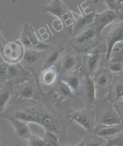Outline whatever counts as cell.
<instances>
[{"label":"cell","mask_w":123,"mask_h":146,"mask_svg":"<svg viewBox=\"0 0 123 146\" xmlns=\"http://www.w3.org/2000/svg\"><path fill=\"white\" fill-rule=\"evenodd\" d=\"M43 90L36 80H28L15 86V96L27 100L41 101Z\"/></svg>","instance_id":"8fae6325"},{"label":"cell","mask_w":123,"mask_h":146,"mask_svg":"<svg viewBox=\"0 0 123 146\" xmlns=\"http://www.w3.org/2000/svg\"><path fill=\"white\" fill-rule=\"evenodd\" d=\"M60 74L56 65H54L44 69L39 77V81L46 86H51L58 81Z\"/></svg>","instance_id":"603a6c76"},{"label":"cell","mask_w":123,"mask_h":146,"mask_svg":"<svg viewBox=\"0 0 123 146\" xmlns=\"http://www.w3.org/2000/svg\"><path fill=\"white\" fill-rule=\"evenodd\" d=\"M15 86L10 81L0 86V114L5 111L10 100L15 96Z\"/></svg>","instance_id":"7402d4cb"},{"label":"cell","mask_w":123,"mask_h":146,"mask_svg":"<svg viewBox=\"0 0 123 146\" xmlns=\"http://www.w3.org/2000/svg\"><path fill=\"white\" fill-rule=\"evenodd\" d=\"M106 97L113 105L123 100V75H114V81Z\"/></svg>","instance_id":"ac0fdd59"},{"label":"cell","mask_w":123,"mask_h":146,"mask_svg":"<svg viewBox=\"0 0 123 146\" xmlns=\"http://www.w3.org/2000/svg\"><path fill=\"white\" fill-rule=\"evenodd\" d=\"M123 132V125H100L95 128L93 135L102 138L105 141L112 139Z\"/></svg>","instance_id":"d6986e66"},{"label":"cell","mask_w":123,"mask_h":146,"mask_svg":"<svg viewBox=\"0 0 123 146\" xmlns=\"http://www.w3.org/2000/svg\"><path fill=\"white\" fill-rule=\"evenodd\" d=\"M27 146H49V145L43 138L32 134L28 140Z\"/></svg>","instance_id":"f546056e"},{"label":"cell","mask_w":123,"mask_h":146,"mask_svg":"<svg viewBox=\"0 0 123 146\" xmlns=\"http://www.w3.org/2000/svg\"><path fill=\"white\" fill-rule=\"evenodd\" d=\"M96 90L97 89L93 78L83 76L81 88L77 95L84 101L86 106L93 109L97 100L96 98Z\"/></svg>","instance_id":"4fadbf2b"},{"label":"cell","mask_w":123,"mask_h":146,"mask_svg":"<svg viewBox=\"0 0 123 146\" xmlns=\"http://www.w3.org/2000/svg\"><path fill=\"white\" fill-rule=\"evenodd\" d=\"M117 48H118L120 50V52L123 54V43L122 44H121L120 46H118Z\"/></svg>","instance_id":"d590c367"},{"label":"cell","mask_w":123,"mask_h":146,"mask_svg":"<svg viewBox=\"0 0 123 146\" xmlns=\"http://www.w3.org/2000/svg\"><path fill=\"white\" fill-rule=\"evenodd\" d=\"M9 64H10L5 62L1 58V62H0V86L4 85L8 81L7 75Z\"/></svg>","instance_id":"f1b7e54d"},{"label":"cell","mask_w":123,"mask_h":146,"mask_svg":"<svg viewBox=\"0 0 123 146\" xmlns=\"http://www.w3.org/2000/svg\"><path fill=\"white\" fill-rule=\"evenodd\" d=\"M70 119L85 129L88 134H93L96 127V113L94 109L85 108L70 114Z\"/></svg>","instance_id":"7c38bea8"},{"label":"cell","mask_w":123,"mask_h":146,"mask_svg":"<svg viewBox=\"0 0 123 146\" xmlns=\"http://www.w3.org/2000/svg\"><path fill=\"white\" fill-rule=\"evenodd\" d=\"M47 53L42 50L25 49L24 58L20 62L24 68L31 72L38 81L45 63Z\"/></svg>","instance_id":"8992f818"},{"label":"cell","mask_w":123,"mask_h":146,"mask_svg":"<svg viewBox=\"0 0 123 146\" xmlns=\"http://www.w3.org/2000/svg\"><path fill=\"white\" fill-rule=\"evenodd\" d=\"M106 52V43H100L96 48L83 55L81 72L83 76L93 77L96 72L104 66Z\"/></svg>","instance_id":"7a4b0ae2"},{"label":"cell","mask_w":123,"mask_h":146,"mask_svg":"<svg viewBox=\"0 0 123 146\" xmlns=\"http://www.w3.org/2000/svg\"><path fill=\"white\" fill-rule=\"evenodd\" d=\"M28 80H36L39 82L34 75L31 72L26 70L20 63L15 64H9L7 75L8 81L16 86Z\"/></svg>","instance_id":"9a60e30c"},{"label":"cell","mask_w":123,"mask_h":146,"mask_svg":"<svg viewBox=\"0 0 123 146\" xmlns=\"http://www.w3.org/2000/svg\"><path fill=\"white\" fill-rule=\"evenodd\" d=\"M83 78V75L80 70L68 76L61 78L60 79L63 80L66 84H67L72 90L77 95L81 88Z\"/></svg>","instance_id":"d4e9b609"},{"label":"cell","mask_w":123,"mask_h":146,"mask_svg":"<svg viewBox=\"0 0 123 146\" xmlns=\"http://www.w3.org/2000/svg\"><path fill=\"white\" fill-rule=\"evenodd\" d=\"M25 49L18 40L4 43L1 45V58L10 64L21 62L24 58Z\"/></svg>","instance_id":"9c48e42d"},{"label":"cell","mask_w":123,"mask_h":146,"mask_svg":"<svg viewBox=\"0 0 123 146\" xmlns=\"http://www.w3.org/2000/svg\"><path fill=\"white\" fill-rule=\"evenodd\" d=\"M18 40L23 44L25 49H34L48 52L54 45L45 44L39 40L33 28L28 24L24 25L20 37Z\"/></svg>","instance_id":"ba28073f"},{"label":"cell","mask_w":123,"mask_h":146,"mask_svg":"<svg viewBox=\"0 0 123 146\" xmlns=\"http://www.w3.org/2000/svg\"><path fill=\"white\" fill-rule=\"evenodd\" d=\"M82 54L73 48L65 50L57 63L60 78L81 70L83 55Z\"/></svg>","instance_id":"5b68a950"},{"label":"cell","mask_w":123,"mask_h":146,"mask_svg":"<svg viewBox=\"0 0 123 146\" xmlns=\"http://www.w3.org/2000/svg\"><path fill=\"white\" fill-rule=\"evenodd\" d=\"M80 14L73 12L75 18V22L72 27L71 37H75L82 33L94 24L96 12L93 9L89 10L83 9L82 7H79Z\"/></svg>","instance_id":"30bf717a"},{"label":"cell","mask_w":123,"mask_h":146,"mask_svg":"<svg viewBox=\"0 0 123 146\" xmlns=\"http://www.w3.org/2000/svg\"><path fill=\"white\" fill-rule=\"evenodd\" d=\"M71 105V101L63 99L53 87L47 92H42L41 101L14 96L0 115L3 119L14 117L28 123H37L45 131L57 135L64 146L67 139L68 129L73 123L70 114L73 111Z\"/></svg>","instance_id":"6da1fadb"},{"label":"cell","mask_w":123,"mask_h":146,"mask_svg":"<svg viewBox=\"0 0 123 146\" xmlns=\"http://www.w3.org/2000/svg\"><path fill=\"white\" fill-rule=\"evenodd\" d=\"M107 48L106 55V62L108 61L116 43L123 42V21L115 23L104 37ZM105 62V63H106Z\"/></svg>","instance_id":"2e32d148"},{"label":"cell","mask_w":123,"mask_h":146,"mask_svg":"<svg viewBox=\"0 0 123 146\" xmlns=\"http://www.w3.org/2000/svg\"><path fill=\"white\" fill-rule=\"evenodd\" d=\"M106 141L103 138L93 134H88L79 144L80 146H102Z\"/></svg>","instance_id":"4316f807"},{"label":"cell","mask_w":123,"mask_h":146,"mask_svg":"<svg viewBox=\"0 0 123 146\" xmlns=\"http://www.w3.org/2000/svg\"><path fill=\"white\" fill-rule=\"evenodd\" d=\"M54 88L60 96L63 99L72 102L73 100L75 99L77 96L67 84H66L63 80L60 79L55 84Z\"/></svg>","instance_id":"484cf974"},{"label":"cell","mask_w":123,"mask_h":146,"mask_svg":"<svg viewBox=\"0 0 123 146\" xmlns=\"http://www.w3.org/2000/svg\"><path fill=\"white\" fill-rule=\"evenodd\" d=\"M43 138L46 140L49 146H63L59 137L54 132L45 131Z\"/></svg>","instance_id":"83f0119b"},{"label":"cell","mask_w":123,"mask_h":146,"mask_svg":"<svg viewBox=\"0 0 123 146\" xmlns=\"http://www.w3.org/2000/svg\"><path fill=\"white\" fill-rule=\"evenodd\" d=\"M96 89L103 95L107 96L110 86L114 81V75L103 67L93 77Z\"/></svg>","instance_id":"e0dca14e"},{"label":"cell","mask_w":123,"mask_h":146,"mask_svg":"<svg viewBox=\"0 0 123 146\" xmlns=\"http://www.w3.org/2000/svg\"><path fill=\"white\" fill-rule=\"evenodd\" d=\"M98 1L105 3L107 5L108 10L120 12L121 9V4L123 3V0H102V1Z\"/></svg>","instance_id":"4dcf8cb0"},{"label":"cell","mask_w":123,"mask_h":146,"mask_svg":"<svg viewBox=\"0 0 123 146\" xmlns=\"http://www.w3.org/2000/svg\"><path fill=\"white\" fill-rule=\"evenodd\" d=\"M0 146H9L6 139L3 135H1L0 137Z\"/></svg>","instance_id":"836d02e7"},{"label":"cell","mask_w":123,"mask_h":146,"mask_svg":"<svg viewBox=\"0 0 123 146\" xmlns=\"http://www.w3.org/2000/svg\"><path fill=\"white\" fill-rule=\"evenodd\" d=\"M64 146H70V145H64ZM75 146H80V145H79V144H78L77 145H75Z\"/></svg>","instance_id":"74e56055"},{"label":"cell","mask_w":123,"mask_h":146,"mask_svg":"<svg viewBox=\"0 0 123 146\" xmlns=\"http://www.w3.org/2000/svg\"><path fill=\"white\" fill-rule=\"evenodd\" d=\"M123 21V13L110 10H107L101 13H96L94 25L99 33L102 35V32L106 27L115 22Z\"/></svg>","instance_id":"5bb4252c"},{"label":"cell","mask_w":123,"mask_h":146,"mask_svg":"<svg viewBox=\"0 0 123 146\" xmlns=\"http://www.w3.org/2000/svg\"><path fill=\"white\" fill-rule=\"evenodd\" d=\"M93 109L96 113V126L121 124V119L114 105L106 96L97 99Z\"/></svg>","instance_id":"277c9868"},{"label":"cell","mask_w":123,"mask_h":146,"mask_svg":"<svg viewBox=\"0 0 123 146\" xmlns=\"http://www.w3.org/2000/svg\"><path fill=\"white\" fill-rule=\"evenodd\" d=\"M108 141L113 146H123V132L115 138Z\"/></svg>","instance_id":"1f68e13d"},{"label":"cell","mask_w":123,"mask_h":146,"mask_svg":"<svg viewBox=\"0 0 123 146\" xmlns=\"http://www.w3.org/2000/svg\"><path fill=\"white\" fill-rule=\"evenodd\" d=\"M44 13H49L58 17L62 22L63 25L70 35H71L72 27L75 22V18L73 12L70 10L66 5L60 0H54L48 5L42 6Z\"/></svg>","instance_id":"52a82bcc"},{"label":"cell","mask_w":123,"mask_h":146,"mask_svg":"<svg viewBox=\"0 0 123 146\" xmlns=\"http://www.w3.org/2000/svg\"><path fill=\"white\" fill-rule=\"evenodd\" d=\"M10 146H21V145L19 144H18V143H14V144H13L12 145H10Z\"/></svg>","instance_id":"8d00e7d4"},{"label":"cell","mask_w":123,"mask_h":146,"mask_svg":"<svg viewBox=\"0 0 123 146\" xmlns=\"http://www.w3.org/2000/svg\"><path fill=\"white\" fill-rule=\"evenodd\" d=\"M114 105L116 111L119 115V117L121 119V124L123 125V100Z\"/></svg>","instance_id":"d6a6232c"},{"label":"cell","mask_w":123,"mask_h":146,"mask_svg":"<svg viewBox=\"0 0 123 146\" xmlns=\"http://www.w3.org/2000/svg\"><path fill=\"white\" fill-rule=\"evenodd\" d=\"M102 146H113L109 141H106V143Z\"/></svg>","instance_id":"e575fe53"},{"label":"cell","mask_w":123,"mask_h":146,"mask_svg":"<svg viewBox=\"0 0 123 146\" xmlns=\"http://www.w3.org/2000/svg\"><path fill=\"white\" fill-rule=\"evenodd\" d=\"M104 67L113 75H123V54L118 48H114L109 60L106 62Z\"/></svg>","instance_id":"ffe728a7"},{"label":"cell","mask_w":123,"mask_h":146,"mask_svg":"<svg viewBox=\"0 0 123 146\" xmlns=\"http://www.w3.org/2000/svg\"><path fill=\"white\" fill-rule=\"evenodd\" d=\"M5 119L7 120L12 125L16 137L22 140H28L32 134L28 125L29 123L14 117H7Z\"/></svg>","instance_id":"44dd1931"},{"label":"cell","mask_w":123,"mask_h":146,"mask_svg":"<svg viewBox=\"0 0 123 146\" xmlns=\"http://www.w3.org/2000/svg\"><path fill=\"white\" fill-rule=\"evenodd\" d=\"M66 49L67 46L64 44H58L57 46L54 45L47 53V57L44 65L43 70L48 67L56 65Z\"/></svg>","instance_id":"cb8c5ba5"},{"label":"cell","mask_w":123,"mask_h":146,"mask_svg":"<svg viewBox=\"0 0 123 146\" xmlns=\"http://www.w3.org/2000/svg\"><path fill=\"white\" fill-rule=\"evenodd\" d=\"M103 38L93 25L79 35L71 37L69 44L76 51L85 54L98 46Z\"/></svg>","instance_id":"3957f363"}]
</instances>
